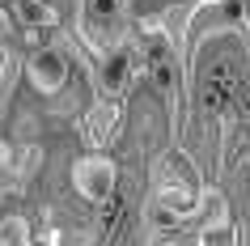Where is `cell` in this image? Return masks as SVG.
Listing matches in <instances>:
<instances>
[{"label": "cell", "mask_w": 250, "mask_h": 246, "mask_svg": "<svg viewBox=\"0 0 250 246\" xmlns=\"http://www.w3.org/2000/svg\"><path fill=\"white\" fill-rule=\"evenodd\" d=\"M199 208V195L187 187V182H161L157 191L148 195L145 217L153 229H178V225H191Z\"/></svg>", "instance_id": "obj_1"}, {"label": "cell", "mask_w": 250, "mask_h": 246, "mask_svg": "<svg viewBox=\"0 0 250 246\" xmlns=\"http://www.w3.org/2000/svg\"><path fill=\"white\" fill-rule=\"evenodd\" d=\"M72 187L89 204H110V195L119 187V166L106 153H85L72 161Z\"/></svg>", "instance_id": "obj_2"}, {"label": "cell", "mask_w": 250, "mask_h": 246, "mask_svg": "<svg viewBox=\"0 0 250 246\" xmlns=\"http://www.w3.org/2000/svg\"><path fill=\"white\" fill-rule=\"evenodd\" d=\"M26 77L39 93L51 98V93H60L68 85V55L60 47H34L30 51V64H26Z\"/></svg>", "instance_id": "obj_3"}, {"label": "cell", "mask_w": 250, "mask_h": 246, "mask_svg": "<svg viewBox=\"0 0 250 246\" xmlns=\"http://www.w3.org/2000/svg\"><path fill=\"white\" fill-rule=\"evenodd\" d=\"M119 115H123V106H119L115 98H98V102L85 111V119H81V136H85V144H89L93 153H98V149L115 136Z\"/></svg>", "instance_id": "obj_4"}, {"label": "cell", "mask_w": 250, "mask_h": 246, "mask_svg": "<svg viewBox=\"0 0 250 246\" xmlns=\"http://www.w3.org/2000/svg\"><path fill=\"white\" fill-rule=\"evenodd\" d=\"M98 77H102L106 98H119V93L127 89V85H132V55H127V47H110V51L102 55Z\"/></svg>", "instance_id": "obj_5"}, {"label": "cell", "mask_w": 250, "mask_h": 246, "mask_svg": "<svg viewBox=\"0 0 250 246\" xmlns=\"http://www.w3.org/2000/svg\"><path fill=\"white\" fill-rule=\"evenodd\" d=\"M166 34H157V47L148 51V77H153V85H157L161 93H170L174 89V81H178V68H174V55L170 47H166Z\"/></svg>", "instance_id": "obj_6"}, {"label": "cell", "mask_w": 250, "mask_h": 246, "mask_svg": "<svg viewBox=\"0 0 250 246\" xmlns=\"http://www.w3.org/2000/svg\"><path fill=\"white\" fill-rule=\"evenodd\" d=\"M119 0H85V30L89 26H115L119 22Z\"/></svg>", "instance_id": "obj_7"}, {"label": "cell", "mask_w": 250, "mask_h": 246, "mask_svg": "<svg viewBox=\"0 0 250 246\" xmlns=\"http://www.w3.org/2000/svg\"><path fill=\"white\" fill-rule=\"evenodd\" d=\"M17 17H21L30 30L55 26V9H47V4H39V0H17Z\"/></svg>", "instance_id": "obj_8"}, {"label": "cell", "mask_w": 250, "mask_h": 246, "mask_svg": "<svg viewBox=\"0 0 250 246\" xmlns=\"http://www.w3.org/2000/svg\"><path fill=\"white\" fill-rule=\"evenodd\" d=\"M123 4H127L140 22H148V17H153V9H157V0H123Z\"/></svg>", "instance_id": "obj_9"}, {"label": "cell", "mask_w": 250, "mask_h": 246, "mask_svg": "<svg viewBox=\"0 0 250 246\" xmlns=\"http://www.w3.org/2000/svg\"><path fill=\"white\" fill-rule=\"evenodd\" d=\"M9 161V144H4V136H0V166Z\"/></svg>", "instance_id": "obj_10"}]
</instances>
